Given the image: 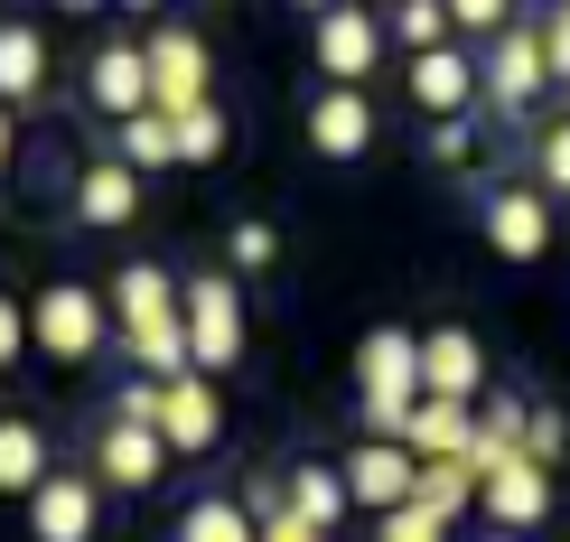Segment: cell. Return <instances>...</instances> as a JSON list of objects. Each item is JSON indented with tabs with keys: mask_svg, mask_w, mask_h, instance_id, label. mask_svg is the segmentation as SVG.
I'll return each mask as SVG.
<instances>
[{
	"mask_svg": "<svg viewBox=\"0 0 570 542\" xmlns=\"http://www.w3.org/2000/svg\"><path fill=\"white\" fill-rule=\"evenodd\" d=\"M112 337L131 346V365L140 374H187V280L178 272H159V263H122L112 272Z\"/></svg>",
	"mask_w": 570,
	"mask_h": 542,
	"instance_id": "obj_1",
	"label": "cell"
},
{
	"mask_svg": "<svg viewBox=\"0 0 570 542\" xmlns=\"http://www.w3.org/2000/svg\"><path fill=\"white\" fill-rule=\"evenodd\" d=\"M355 403H365V440H402L421 412V337L412 327H374L355 346Z\"/></svg>",
	"mask_w": 570,
	"mask_h": 542,
	"instance_id": "obj_2",
	"label": "cell"
},
{
	"mask_svg": "<svg viewBox=\"0 0 570 542\" xmlns=\"http://www.w3.org/2000/svg\"><path fill=\"white\" fill-rule=\"evenodd\" d=\"M29 337H38V356L85 365V356H104V337H112V299L85 290V280H47L29 299Z\"/></svg>",
	"mask_w": 570,
	"mask_h": 542,
	"instance_id": "obj_3",
	"label": "cell"
},
{
	"mask_svg": "<svg viewBox=\"0 0 570 542\" xmlns=\"http://www.w3.org/2000/svg\"><path fill=\"white\" fill-rule=\"evenodd\" d=\"M478 76H487V112L524 131V112L542 104V93H552V57H542V29H533V19H514L505 38H487Z\"/></svg>",
	"mask_w": 570,
	"mask_h": 542,
	"instance_id": "obj_4",
	"label": "cell"
},
{
	"mask_svg": "<svg viewBox=\"0 0 570 542\" xmlns=\"http://www.w3.org/2000/svg\"><path fill=\"white\" fill-rule=\"evenodd\" d=\"M187 365H197V374L244 365V290H234L225 272L187 280Z\"/></svg>",
	"mask_w": 570,
	"mask_h": 542,
	"instance_id": "obj_5",
	"label": "cell"
},
{
	"mask_svg": "<svg viewBox=\"0 0 570 542\" xmlns=\"http://www.w3.org/2000/svg\"><path fill=\"white\" fill-rule=\"evenodd\" d=\"M216 431H225V403H216V374H169L159 384V440H169V459H197V450H216Z\"/></svg>",
	"mask_w": 570,
	"mask_h": 542,
	"instance_id": "obj_6",
	"label": "cell"
},
{
	"mask_svg": "<svg viewBox=\"0 0 570 542\" xmlns=\"http://www.w3.org/2000/svg\"><path fill=\"white\" fill-rule=\"evenodd\" d=\"M197 104H216L206 93V38L197 29H150V112H197Z\"/></svg>",
	"mask_w": 570,
	"mask_h": 542,
	"instance_id": "obj_7",
	"label": "cell"
},
{
	"mask_svg": "<svg viewBox=\"0 0 570 542\" xmlns=\"http://www.w3.org/2000/svg\"><path fill=\"white\" fill-rule=\"evenodd\" d=\"M487 244L505 253V263H542L552 253V197L542 187H487Z\"/></svg>",
	"mask_w": 570,
	"mask_h": 542,
	"instance_id": "obj_8",
	"label": "cell"
},
{
	"mask_svg": "<svg viewBox=\"0 0 570 542\" xmlns=\"http://www.w3.org/2000/svg\"><path fill=\"white\" fill-rule=\"evenodd\" d=\"M412 104L431 112V122H468V112L487 104V76L468 47H440V57H412Z\"/></svg>",
	"mask_w": 570,
	"mask_h": 542,
	"instance_id": "obj_9",
	"label": "cell"
},
{
	"mask_svg": "<svg viewBox=\"0 0 570 542\" xmlns=\"http://www.w3.org/2000/svg\"><path fill=\"white\" fill-rule=\"evenodd\" d=\"M346 496L374 505V514L412 505V496H421V459L402 450V440H365V450H346Z\"/></svg>",
	"mask_w": 570,
	"mask_h": 542,
	"instance_id": "obj_10",
	"label": "cell"
},
{
	"mask_svg": "<svg viewBox=\"0 0 570 542\" xmlns=\"http://www.w3.org/2000/svg\"><path fill=\"white\" fill-rule=\"evenodd\" d=\"M421 393H431V403H478L487 393V346L468 337V327H431V337H421Z\"/></svg>",
	"mask_w": 570,
	"mask_h": 542,
	"instance_id": "obj_11",
	"label": "cell"
},
{
	"mask_svg": "<svg viewBox=\"0 0 570 542\" xmlns=\"http://www.w3.org/2000/svg\"><path fill=\"white\" fill-rule=\"evenodd\" d=\"M159 467H169V440H159V431H140V421H104V440H94V486L140 496V486H159Z\"/></svg>",
	"mask_w": 570,
	"mask_h": 542,
	"instance_id": "obj_12",
	"label": "cell"
},
{
	"mask_svg": "<svg viewBox=\"0 0 570 542\" xmlns=\"http://www.w3.org/2000/svg\"><path fill=\"white\" fill-rule=\"evenodd\" d=\"M478 505L495 514V533H533L542 514H552V467L514 450V459H505V467H495V477L478 486Z\"/></svg>",
	"mask_w": 570,
	"mask_h": 542,
	"instance_id": "obj_13",
	"label": "cell"
},
{
	"mask_svg": "<svg viewBox=\"0 0 570 542\" xmlns=\"http://www.w3.org/2000/svg\"><path fill=\"white\" fill-rule=\"evenodd\" d=\"M374 57H384V10H327V19H318V66H327V85H365Z\"/></svg>",
	"mask_w": 570,
	"mask_h": 542,
	"instance_id": "obj_14",
	"label": "cell"
},
{
	"mask_svg": "<svg viewBox=\"0 0 570 542\" xmlns=\"http://www.w3.org/2000/svg\"><path fill=\"white\" fill-rule=\"evenodd\" d=\"M308 150H318V159H365V150H374V104H365V85H327L318 104H308Z\"/></svg>",
	"mask_w": 570,
	"mask_h": 542,
	"instance_id": "obj_15",
	"label": "cell"
},
{
	"mask_svg": "<svg viewBox=\"0 0 570 542\" xmlns=\"http://www.w3.org/2000/svg\"><path fill=\"white\" fill-rule=\"evenodd\" d=\"M85 93L112 112V122H131V112H150V47H131V38H112V47H94V66H85Z\"/></svg>",
	"mask_w": 570,
	"mask_h": 542,
	"instance_id": "obj_16",
	"label": "cell"
},
{
	"mask_svg": "<svg viewBox=\"0 0 570 542\" xmlns=\"http://www.w3.org/2000/svg\"><path fill=\"white\" fill-rule=\"evenodd\" d=\"M94 524H104V486L94 477H47L29 496V533L38 542H94Z\"/></svg>",
	"mask_w": 570,
	"mask_h": 542,
	"instance_id": "obj_17",
	"label": "cell"
},
{
	"mask_svg": "<svg viewBox=\"0 0 570 542\" xmlns=\"http://www.w3.org/2000/svg\"><path fill=\"white\" fill-rule=\"evenodd\" d=\"M131 216H140V169H131V159H94V169L76 178V225L122 234Z\"/></svg>",
	"mask_w": 570,
	"mask_h": 542,
	"instance_id": "obj_18",
	"label": "cell"
},
{
	"mask_svg": "<svg viewBox=\"0 0 570 542\" xmlns=\"http://www.w3.org/2000/svg\"><path fill=\"white\" fill-rule=\"evenodd\" d=\"M468 440H478V412H468V403H431V393H421L402 450H412L421 467H440V459H468Z\"/></svg>",
	"mask_w": 570,
	"mask_h": 542,
	"instance_id": "obj_19",
	"label": "cell"
},
{
	"mask_svg": "<svg viewBox=\"0 0 570 542\" xmlns=\"http://www.w3.org/2000/svg\"><path fill=\"white\" fill-rule=\"evenodd\" d=\"M47 93V38L29 29V19H0V104H38Z\"/></svg>",
	"mask_w": 570,
	"mask_h": 542,
	"instance_id": "obj_20",
	"label": "cell"
},
{
	"mask_svg": "<svg viewBox=\"0 0 570 542\" xmlns=\"http://www.w3.org/2000/svg\"><path fill=\"white\" fill-rule=\"evenodd\" d=\"M346 467H327V459H299L291 467V514H299V524H318V533H337L346 524Z\"/></svg>",
	"mask_w": 570,
	"mask_h": 542,
	"instance_id": "obj_21",
	"label": "cell"
},
{
	"mask_svg": "<svg viewBox=\"0 0 570 542\" xmlns=\"http://www.w3.org/2000/svg\"><path fill=\"white\" fill-rule=\"evenodd\" d=\"M47 477H57V467H47L38 421H0V496H38Z\"/></svg>",
	"mask_w": 570,
	"mask_h": 542,
	"instance_id": "obj_22",
	"label": "cell"
},
{
	"mask_svg": "<svg viewBox=\"0 0 570 542\" xmlns=\"http://www.w3.org/2000/svg\"><path fill=\"white\" fill-rule=\"evenodd\" d=\"M178 542H263V524H253L244 505H225V496H197L178 514Z\"/></svg>",
	"mask_w": 570,
	"mask_h": 542,
	"instance_id": "obj_23",
	"label": "cell"
},
{
	"mask_svg": "<svg viewBox=\"0 0 570 542\" xmlns=\"http://www.w3.org/2000/svg\"><path fill=\"white\" fill-rule=\"evenodd\" d=\"M384 29H393L402 47H412V57H440L459 19H449V0H402V10H384Z\"/></svg>",
	"mask_w": 570,
	"mask_h": 542,
	"instance_id": "obj_24",
	"label": "cell"
},
{
	"mask_svg": "<svg viewBox=\"0 0 570 542\" xmlns=\"http://www.w3.org/2000/svg\"><path fill=\"white\" fill-rule=\"evenodd\" d=\"M478 486H487V477H478L468 459H440V467H421V496H412V505H431L440 524H449V514H468V505H478Z\"/></svg>",
	"mask_w": 570,
	"mask_h": 542,
	"instance_id": "obj_25",
	"label": "cell"
},
{
	"mask_svg": "<svg viewBox=\"0 0 570 542\" xmlns=\"http://www.w3.org/2000/svg\"><path fill=\"white\" fill-rule=\"evenodd\" d=\"M112 159H131V169H169V159H178V122H169V112H131Z\"/></svg>",
	"mask_w": 570,
	"mask_h": 542,
	"instance_id": "obj_26",
	"label": "cell"
},
{
	"mask_svg": "<svg viewBox=\"0 0 570 542\" xmlns=\"http://www.w3.org/2000/svg\"><path fill=\"white\" fill-rule=\"evenodd\" d=\"M533 187H542V197H570V122H542L533 131Z\"/></svg>",
	"mask_w": 570,
	"mask_h": 542,
	"instance_id": "obj_27",
	"label": "cell"
},
{
	"mask_svg": "<svg viewBox=\"0 0 570 542\" xmlns=\"http://www.w3.org/2000/svg\"><path fill=\"white\" fill-rule=\"evenodd\" d=\"M178 159H225V104L178 112Z\"/></svg>",
	"mask_w": 570,
	"mask_h": 542,
	"instance_id": "obj_28",
	"label": "cell"
},
{
	"mask_svg": "<svg viewBox=\"0 0 570 542\" xmlns=\"http://www.w3.org/2000/svg\"><path fill=\"white\" fill-rule=\"evenodd\" d=\"M421 159H440V169H478V122H431V131H421Z\"/></svg>",
	"mask_w": 570,
	"mask_h": 542,
	"instance_id": "obj_29",
	"label": "cell"
},
{
	"mask_svg": "<svg viewBox=\"0 0 570 542\" xmlns=\"http://www.w3.org/2000/svg\"><path fill=\"white\" fill-rule=\"evenodd\" d=\"M225 253H234V272H272V263H281V234H272L263 216H244V225L225 234Z\"/></svg>",
	"mask_w": 570,
	"mask_h": 542,
	"instance_id": "obj_30",
	"label": "cell"
},
{
	"mask_svg": "<svg viewBox=\"0 0 570 542\" xmlns=\"http://www.w3.org/2000/svg\"><path fill=\"white\" fill-rule=\"evenodd\" d=\"M374 542H449V524L431 505H393V514H374Z\"/></svg>",
	"mask_w": 570,
	"mask_h": 542,
	"instance_id": "obj_31",
	"label": "cell"
},
{
	"mask_svg": "<svg viewBox=\"0 0 570 542\" xmlns=\"http://www.w3.org/2000/svg\"><path fill=\"white\" fill-rule=\"evenodd\" d=\"M514 10H524V0H449V19H459L468 38H505Z\"/></svg>",
	"mask_w": 570,
	"mask_h": 542,
	"instance_id": "obj_32",
	"label": "cell"
},
{
	"mask_svg": "<svg viewBox=\"0 0 570 542\" xmlns=\"http://www.w3.org/2000/svg\"><path fill=\"white\" fill-rule=\"evenodd\" d=\"M112 421H140V431H159V374H140V384L112 393Z\"/></svg>",
	"mask_w": 570,
	"mask_h": 542,
	"instance_id": "obj_33",
	"label": "cell"
},
{
	"mask_svg": "<svg viewBox=\"0 0 570 542\" xmlns=\"http://www.w3.org/2000/svg\"><path fill=\"white\" fill-rule=\"evenodd\" d=\"M561 450H570V421H561V412H533V421H524V459H542V467H552Z\"/></svg>",
	"mask_w": 570,
	"mask_h": 542,
	"instance_id": "obj_34",
	"label": "cell"
},
{
	"mask_svg": "<svg viewBox=\"0 0 570 542\" xmlns=\"http://www.w3.org/2000/svg\"><path fill=\"white\" fill-rule=\"evenodd\" d=\"M542 57H552V85H570V10H542Z\"/></svg>",
	"mask_w": 570,
	"mask_h": 542,
	"instance_id": "obj_35",
	"label": "cell"
},
{
	"mask_svg": "<svg viewBox=\"0 0 570 542\" xmlns=\"http://www.w3.org/2000/svg\"><path fill=\"white\" fill-rule=\"evenodd\" d=\"M19 346H38V337H29V309H19V299H0V374L19 365Z\"/></svg>",
	"mask_w": 570,
	"mask_h": 542,
	"instance_id": "obj_36",
	"label": "cell"
},
{
	"mask_svg": "<svg viewBox=\"0 0 570 542\" xmlns=\"http://www.w3.org/2000/svg\"><path fill=\"white\" fill-rule=\"evenodd\" d=\"M263 542H337V533H318V524H299V514H281V524H263Z\"/></svg>",
	"mask_w": 570,
	"mask_h": 542,
	"instance_id": "obj_37",
	"label": "cell"
},
{
	"mask_svg": "<svg viewBox=\"0 0 570 542\" xmlns=\"http://www.w3.org/2000/svg\"><path fill=\"white\" fill-rule=\"evenodd\" d=\"M0 169H10V104H0Z\"/></svg>",
	"mask_w": 570,
	"mask_h": 542,
	"instance_id": "obj_38",
	"label": "cell"
},
{
	"mask_svg": "<svg viewBox=\"0 0 570 542\" xmlns=\"http://www.w3.org/2000/svg\"><path fill=\"white\" fill-rule=\"evenodd\" d=\"M299 10H318V19H327V10H346V0H299Z\"/></svg>",
	"mask_w": 570,
	"mask_h": 542,
	"instance_id": "obj_39",
	"label": "cell"
},
{
	"mask_svg": "<svg viewBox=\"0 0 570 542\" xmlns=\"http://www.w3.org/2000/svg\"><path fill=\"white\" fill-rule=\"evenodd\" d=\"M365 10H402V0H365Z\"/></svg>",
	"mask_w": 570,
	"mask_h": 542,
	"instance_id": "obj_40",
	"label": "cell"
},
{
	"mask_svg": "<svg viewBox=\"0 0 570 542\" xmlns=\"http://www.w3.org/2000/svg\"><path fill=\"white\" fill-rule=\"evenodd\" d=\"M487 542H524V533H487Z\"/></svg>",
	"mask_w": 570,
	"mask_h": 542,
	"instance_id": "obj_41",
	"label": "cell"
},
{
	"mask_svg": "<svg viewBox=\"0 0 570 542\" xmlns=\"http://www.w3.org/2000/svg\"><path fill=\"white\" fill-rule=\"evenodd\" d=\"M122 10H150V0H122Z\"/></svg>",
	"mask_w": 570,
	"mask_h": 542,
	"instance_id": "obj_42",
	"label": "cell"
},
{
	"mask_svg": "<svg viewBox=\"0 0 570 542\" xmlns=\"http://www.w3.org/2000/svg\"><path fill=\"white\" fill-rule=\"evenodd\" d=\"M561 10H570V0H561Z\"/></svg>",
	"mask_w": 570,
	"mask_h": 542,
	"instance_id": "obj_43",
	"label": "cell"
}]
</instances>
